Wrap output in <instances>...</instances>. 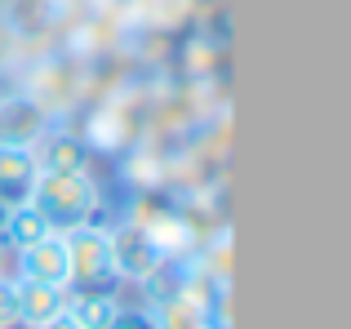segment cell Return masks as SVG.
I'll list each match as a JSON object with an SVG mask.
<instances>
[{
	"mask_svg": "<svg viewBox=\"0 0 351 329\" xmlns=\"http://www.w3.org/2000/svg\"><path fill=\"white\" fill-rule=\"evenodd\" d=\"M94 182L85 173H40L32 187V205L45 214V223L53 232H71V227H85L94 214Z\"/></svg>",
	"mask_w": 351,
	"mask_h": 329,
	"instance_id": "obj_1",
	"label": "cell"
},
{
	"mask_svg": "<svg viewBox=\"0 0 351 329\" xmlns=\"http://www.w3.org/2000/svg\"><path fill=\"white\" fill-rule=\"evenodd\" d=\"M62 245H67V285L80 289H98L103 280H112V236L98 232V227H71L62 232Z\"/></svg>",
	"mask_w": 351,
	"mask_h": 329,
	"instance_id": "obj_2",
	"label": "cell"
},
{
	"mask_svg": "<svg viewBox=\"0 0 351 329\" xmlns=\"http://www.w3.org/2000/svg\"><path fill=\"white\" fill-rule=\"evenodd\" d=\"M40 178V164H36L32 147H9L0 143V205H27L32 200V187Z\"/></svg>",
	"mask_w": 351,
	"mask_h": 329,
	"instance_id": "obj_3",
	"label": "cell"
},
{
	"mask_svg": "<svg viewBox=\"0 0 351 329\" xmlns=\"http://www.w3.org/2000/svg\"><path fill=\"white\" fill-rule=\"evenodd\" d=\"M160 267V245L138 227H125L112 236V271L116 276H152Z\"/></svg>",
	"mask_w": 351,
	"mask_h": 329,
	"instance_id": "obj_4",
	"label": "cell"
},
{
	"mask_svg": "<svg viewBox=\"0 0 351 329\" xmlns=\"http://www.w3.org/2000/svg\"><path fill=\"white\" fill-rule=\"evenodd\" d=\"M14 294H18V325H27V329H40V325H49L53 316L67 312V285H36V280H18Z\"/></svg>",
	"mask_w": 351,
	"mask_h": 329,
	"instance_id": "obj_5",
	"label": "cell"
},
{
	"mask_svg": "<svg viewBox=\"0 0 351 329\" xmlns=\"http://www.w3.org/2000/svg\"><path fill=\"white\" fill-rule=\"evenodd\" d=\"M49 130V116L32 103V98H9L0 103V143L9 147H32V143L45 138Z\"/></svg>",
	"mask_w": 351,
	"mask_h": 329,
	"instance_id": "obj_6",
	"label": "cell"
},
{
	"mask_svg": "<svg viewBox=\"0 0 351 329\" xmlns=\"http://www.w3.org/2000/svg\"><path fill=\"white\" fill-rule=\"evenodd\" d=\"M23 254V280H36V285H67V245H62L58 232H49L45 241L27 245Z\"/></svg>",
	"mask_w": 351,
	"mask_h": 329,
	"instance_id": "obj_7",
	"label": "cell"
},
{
	"mask_svg": "<svg viewBox=\"0 0 351 329\" xmlns=\"http://www.w3.org/2000/svg\"><path fill=\"white\" fill-rule=\"evenodd\" d=\"M36 164H40V173H85L89 164V151L80 138H71V134H53V138H45L40 151H32Z\"/></svg>",
	"mask_w": 351,
	"mask_h": 329,
	"instance_id": "obj_8",
	"label": "cell"
},
{
	"mask_svg": "<svg viewBox=\"0 0 351 329\" xmlns=\"http://www.w3.org/2000/svg\"><path fill=\"white\" fill-rule=\"evenodd\" d=\"M120 312V303L103 289H80V294H67V316L80 329H103L112 316Z\"/></svg>",
	"mask_w": 351,
	"mask_h": 329,
	"instance_id": "obj_9",
	"label": "cell"
},
{
	"mask_svg": "<svg viewBox=\"0 0 351 329\" xmlns=\"http://www.w3.org/2000/svg\"><path fill=\"white\" fill-rule=\"evenodd\" d=\"M49 232H53V227L45 223V214L32 205V200H27V205H14V209H9V218H5V236L18 245V249H27V245L45 241Z\"/></svg>",
	"mask_w": 351,
	"mask_h": 329,
	"instance_id": "obj_10",
	"label": "cell"
},
{
	"mask_svg": "<svg viewBox=\"0 0 351 329\" xmlns=\"http://www.w3.org/2000/svg\"><path fill=\"white\" fill-rule=\"evenodd\" d=\"M152 316H156V329H214L209 325V312L187 294H173L169 303H165L160 312H152Z\"/></svg>",
	"mask_w": 351,
	"mask_h": 329,
	"instance_id": "obj_11",
	"label": "cell"
},
{
	"mask_svg": "<svg viewBox=\"0 0 351 329\" xmlns=\"http://www.w3.org/2000/svg\"><path fill=\"white\" fill-rule=\"evenodd\" d=\"M103 329H156V316L152 312H138V307H120Z\"/></svg>",
	"mask_w": 351,
	"mask_h": 329,
	"instance_id": "obj_12",
	"label": "cell"
},
{
	"mask_svg": "<svg viewBox=\"0 0 351 329\" xmlns=\"http://www.w3.org/2000/svg\"><path fill=\"white\" fill-rule=\"evenodd\" d=\"M18 325V294L9 280H0V329H14Z\"/></svg>",
	"mask_w": 351,
	"mask_h": 329,
	"instance_id": "obj_13",
	"label": "cell"
},
{
	"mask_svg": "<svg viewBox=\"0 0 351 329\" xmlns=\"http://www.w3.org/2000/svg\"><path fill=\"white\" fill-rule=\"evenodd\" d=\"M40 329H80V325H76V321H71V316H67V312H62V316H53V321H49V325H40Z\"/></svg>",
	"mask_w": 351,
	"mask_h": 329,
	"instance_id": "obj_14",
	"label": "cell"
},
{
	"mask_svg": "<svg viewBox=\"0 0 351 329\" xmlns=\"http://www.w3.org/2000/svg\"><path fill=\"white\" fill-rule=\"evenodd\" d=\"M5 218H9V205H0V232H5Z\"/></svg>",
	"mask_w": 351,
	"mask_h": 329,
	"instance_id": "obj_15",
	"label": "cell"
},
{
	"mask_svg": "<svg viewBox=\"0 0 351 329\" xmlns=\"http://www.w3.org/2000/svg\"><path fill=\"white\" fill-rule=\"evenodd\" d=\"M0 271H5V254H0Z\"/></svg>",
	"mask_w": 351,
	"mask_h": 329,
	"instance_id": "obj_16",
	"label": "cell"
}]
</instances>
